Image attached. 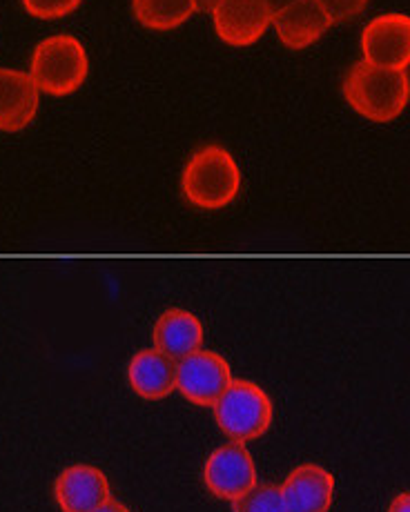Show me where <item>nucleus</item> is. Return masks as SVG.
Masks as SVG:
<instances>
[{
    "mask_svg": "<svg viewBox=\"0 0 410 512\" xmlns=\"http://www.w3.org/2000/svg\"><path fill=\"white\" fill-rule=\"evenodd\" d=\"M341 92L359 116L373 123H390L402 116L410 103V76L359 61L350 67Z\"/></svg>",
    "mask_w": 410,
    "mask_h": 512,
    "instance_id": "obj_1",
    "label": "nucleus"
},
{
    "mask_svg": "<svg viewBox=\"0 0 410 512\" xmlns=\"http://www.w3.org/2000/svg\"><path fill=\"white\" fill-rule=\"evenodd\" d=\"M241 167L221 145H203L194 152L181 174V192L199 210H223L241 192Z\"/></svg>",
    "mask_w": 410,
    "mask_h": 512,
    "instance_id": "obj_2",
    "label": "nucleus"
},
{
    "mask_svg": "<svg viewBox=\"0 0 410 512\" xmlns=\"http://www.w3.org/2000/svg\"><path fill=\"white\" fill-rule=\"evenodd\" d=\"M90 61L76 36L58 34L38 43L32 52L29 76L36 87L50 96H70L81 90Z\"/></svg>",
    "mask_w": 410,
    "mask_h": 512,
    "instance_id": "obj_3",
    "label": "nucleus"
},
{
    "mask_svg": "<svg viewBox=\"0 0 410 512\" xmlns=\"http://www.w3.org/2000/svg\"><path fill=\"white\" fill-rule=\"evenodd\" d=\"M212 408L217 426L237 443H250L263 437L275 419V406L266 390L246 379L232 381Z\"/></svg>",
    "mask_w": 410,
    "mask_h": 512,
    "instance_id": "obj_4",
    "label": "nucleus"
},
{
    "mask_svg": "<svg viewBox=\"0 0 410 512\" xmlns=\"http://www.w3.org/2000/svg\"><path fill=\"white\" fill-rule=\"evenodd\" d=\"M361 54L370 65L406 72L410 67V16L379 14L361 32Z\"/></svg>",
    "mask_w": 410,
    "mask_h": 512,
    "instance_id": "obj_5",
    "label": "nucleus"
},
{
    "mask_svg": "<svg viewBox=\"0 0 410 512\" xmlns=\"http://www.w3.org/2000/svg\"><path fill=\"white\" fill-rule=\"evenodd\" d=\"M203 484L217 499L237 501L259 484L257 466L246 443H226L203 466Z\"/></svg>",
    "mask_w": 410,
    "mask_h": 512,
    "instance_id": "obj_6",
    "label": "nucleus"
},
{
    "mask_svg": "<svg viewBox=\"0 0 410 512\" xmlns=\"http://www.w3.org/2000/svg\"><path fill=\"white\" fill-rule=\"evenodd\" d=\"M232 381L230 363L219 352L197 350L177 361V390L197 406H214Z\"/></svg>",
    "mask_w": 410,
    "mask_h": 512,
    "instance_id": "obj_7",
    "label": "nucleus"
},
{
    "mask_svg": "<svg viewBox=\"0 0 410 512\" xmlns=\"http://www.w3.org/2000/svg\"><path fill=\"white\" fill-rule=\"evenodd\" d=\"M275 21V9L266 0H221L212 9V23L217 36L226 45H255Z\"/></svg>",
    "mask_w": 410,
    "mask_h": 512,
    "instance_id": "obj_8",
    "label": "nucleus"
},
{
    "mask_svg": "<svg viewBox=\"0 0 410 512\" xmlns=\"http://www.w3.org/2000/svg\"><path fill=\"white\" fill-rule=\"evenodd\" d=\"M54 499L63 512H94L112 499L110 481L99 468L74 464L56 477Z\"/></svg>",
    "mask_w": 410,
    "mask_h": 512,
    "instance_id": "obj_9",
    "label": "nucleus"
},
{
    "mask_svg": "<svg viewBox=\"0 0 410 512\" xmlns=\"http://www.w3.org/2000/svg\"><path fill=\"white\" fill-rule=\"evenodd\" d=\"M288 512H328L335 499V477L319 464H301L281 486Z\"/></svg>",
    "mask_w": 410,
    "mask_h": 512,
    "instance_id": "obj_10",
    "label": "nucleus"
},
{
    "mask_svg": "<svg viewBox=\"0 0 410 512\" xmlns=\"http://www.w3.org/2000/svg\"><path fill=\"white\" fill-rule=\"evenodd\" d=\"M279 41L288 49H306L321 41V36L333 27V21L319 0H292L286 7L275 12V21Z\"/></svg>",
    "mask_w": 410,
    "mask_h": 512,
    "instance_id": "obj_11",
    "label": "nucleus"
},
{
    "mask_svg": "<svg viewBox=\"0 0 410 512\" xmlns=\"http://www.w3.org/2000/svg\"><path fill=\"white\" fill-rule=\"evenodd\" d=\"M41 103L32 76L0 67V132H21L34 121Z\"/></svg>",
    "mask_w": 410,
    "mask_h": 512,
    "instance_id": "obj_12",
    "label": "nucleus"
},
{
    "mask_svg": "<svg viewBox=\"0 0 410 512\" xmlns=\"http://www.w3.org/2000/svg\"><path fill=\"white\" fill-rule=\"evenodd\" d=\"M128 381L139 397L161 401L177 390V361L156 348L136 352L128 366Z\"/></svg>",
    "mask_w": 410,
    "mask_h": 512,
    "instance_id": "obj_13",
    "label": "nucleus"
},
{
    "mask_svg": "<svg viewBox=\"0 0 410 512\" xmlns=\"http://www.w3.org/2000/svg\"><path fill=\"white\" fill-rule=\"evenodd\" d=\"M203 323L197 314H192L183 308L165 310L159 319H156L152 328V341L154 348L168 354L170 359L179 361L188 354L201 350L203 346Z\"/></svg>",
    "mask_w": 410,
    "mask_h": 512,
    "instance_id": "obj_14",
    "label": "nucleus"
},
{
    "mask_svg": "<svg viewBox=\"0 0 410 512\" xmlns=\"http://www.w3.org/2000/svg\"><path fill=\"white\" fill-rule=\"evenodd\" d=\"M194 0H132L134 18L154 32H170L188 23L197 12Z\"/></svg>",
    "mask_w": 410,
    "mask_h": 512,
    "instance_id": "obj_15",
    "label": "nucleus"
},
{
    "mask_svg": "<svg viewBox=\"0 0 410 512\" xmlns=\"http://www.w3.org/2000/svg\"><path fill=\"white\" fill-rule=\"evenodd\" d=\"M232 512H288V508L283 504L281 488L257 484L248 495L232 501Z\"/></svg>",
    "mask_w": 410,
    "mask_h": 512,
    "instance_id": "obj_16",
    "label": "nucleus"
},
{
    "mask_svg": "<svg viewBox=\"0 0 410 512\" xmlns=\"http://www.w3.org/2000/svg\"><path fill=\"white\" fill-rule=\"evenodd\" d=\"M83 0H23V7L29 16L38 21H58L74 14Z\"/></svg>",
    "mask_w": 410,
    "mask_h": 512,
    "instance_id": "obj_17",
    "label": "nucleus"
},
{
    "mask_svg": "<svg viewBox=\"0 0 410 512\" xmlns=\"http://www.w3.org/2000/svg\"><path fill=\"white\" fill-rule=\"evenodd\" d=\"M370 0H319V5L326 9L330 21L335 23H348L355 21L357 16L366 12Z\"/></svg>",
    "mask_w": 410,
    "mask_h": 512,
    "instance_id": "obj_18",
    "label": "nucleus"
},
{
    "mask_svg": "<svg viewBox=\"0 0 410 512\" xmlns=\"http://www.w3.org/2000/svg\"><path fill=\"white\" fill-rule=\"evenodd\" d=\"M388 512H410V492H399V495L390 501Z\"/></svg>",
    "mask_w": 410,
    "mask_h": 512,
    "instance_id": "obj_19",
    "label": "nucleus"
},
{
    "mask_svg": "<svg viewBox=\"0 0 410 512\" xmlns=\"http://www.w3.org/2000/svg\"><path fill=\"white\" fill-rule=\"evenodd\" d=\"M94 512H132L128 506L123 504V501H116V499H110L107 504H103L101 508H96Z\"/></svg>",
    "mask_w": 410,
    "mask_h": 512,
    "instance_id": "obj_20",
    "label": "nucleus"
},
{
    "mask_svg": "<svg viewBox=\"0 0 410 512\" xmlns=\"http://www.w3.org/2000/svg\"><path fill=\"white\" fill-rule=\"evenodd\" d=\"M194 3H197L199 9H210V12H212V9L217 7L221 0H194Z\"/></svg>",
    "mask_w": 410,
    "mask_h": 512,
    "instance_id": "obj_21",
    "label": "nucleus"
},
{
    "mask_svg": "<svg viewBox=\"0 0 410 512\" xmlns=\"http://www.w3.org/2000/svg\"><path fill=\"white\" fill-rule=\"evenodd\" d=\"M266 3L277 12V9H281V7H286L288 3H292V0H266Z\"/></svg>",
    "mask_w": 410,
    "mask_h": 512,
    "instance_id": "obj_22",
    "label": "nucleus"
}]
</instances>
